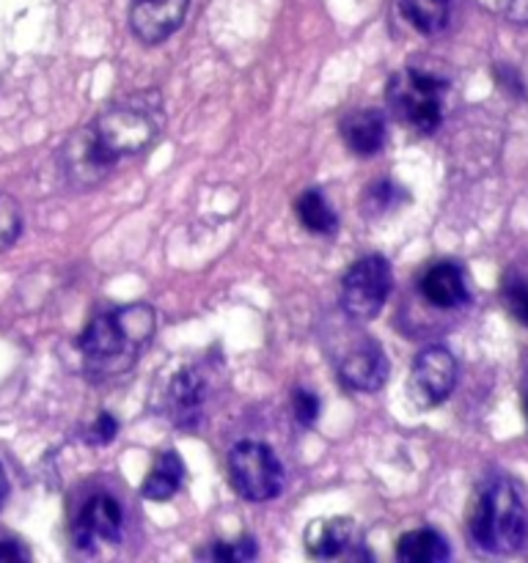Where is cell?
Returning <instances> with one entry per match:
<instances>
[{
  "instance_id": "cell-13",
  "label": "cell",
  "mask_w": 528,
  "mask_h": 563,
  "mask_svg": "<svg viewBox=\"0 0 528 563\" xmlns=\"http://www.w3.org/2000/svg\"><path fill=\"white\" fill-rule=\"evenodd\" d=\"M341 137L358 157H372L385 143V115L374 108H363L341 119Z\"/></svg>"
},
{
  "instance_id": "cell-9",
  "label": "cell",
  "mask_w": 528,
  "mask_h": 563,
  "mask_svg": "<svg viewBox=\"0 0 528 563\" xmlns=\"http://www.w3.org/2000/svg\"><path fill=\"white\" fill-rule=\"evenodd\" d=\"M190 0H132L130 27L143 44H160L179 31Z\"/></svg>"
},
{
  "instance_id": "cell-21",
  "label": "cell",
  "mask_w": 528,
  "mask_h": 563,
  "mask_svg": "<svg viewBox=\"0 0 528 563\" xmlns=\"http://www.w3.org/2000/svg\"><path fill=\"white\" fill-rule=\"evenodd\" d=\"M22 231V212L14 198L0 196V251L14 245Z\"/></svg>"
},
{
  "instance_id": "cell-8",
  "label": "cell",
  "mask_w": 528,
  "mask_h": 563,
  "mask_svg": "<svg viewBox=\"0 0 528 563\" xmlns=\"http://www.w3.org/2000/svg\"><path fill=\"white\" fill-rule=\"evenodd\" d=\"M124 528V511L113 495H94L72 522V542L80 550H94L97 544H116Z\"/></svg>"
},
{
  "instance_id": "cell-25",
  "label": "cell",
  "mask_w": 528,
  "mask_h": 563,
  "mask_svg": "<svg viewBox=\"0 0 528 563\" xmlns=\"http://www.w3.org/2000/svg\"><path fill=\"white\" fill-rule=\"evenodd\" d=\"M116 432H119V423H116V418L110 416V412H102V416L97 418V423L88 429V443L105 445L116 438Z\"/></svg>"
},
{
  "instance_id": "cell-11",
  "label": "cell",
  "mask_w": 528,
  "mask_h": 563,
  "mask_svg": "<svg viewBox=\"0 0 528 563\" xmlns=\"http://www.w3.org/2000/svg\"><path fill=\"white\" fill-rule=\"evenodd\" d=\"M421 295L429 306L443 308H460L468 302V284L465 273L457 267L454 262H440L435 267H429L421 278Z\"/></svg>"
},
{
  "instance_id": "cell-17",
  "label": "cell",
  "mask_w": 528,
  "mask_h": 563,
  "mask_svg": "<svg viewBox=\"0 0 528 563\" xmlns=\"http://www.w3.org/2000/svg\"><path fill=\"white\" fill-rule=\"evenodd\" d=\"M399 11L416 31L435 36L449 25L451 0H399Z\"/></svg>"
},
{
  "instance_id": "cell-5",
  "label": "cell",
  "mask_w": 528,
  "mask_h": 563,
  "mask_svg": "<svg viewBox=\"0 0 528 563\" xmlns=\"http://www.w3.org/2000/svg\"><path fill=\"white\" fill-rule=\"evenodd\" d=\"M229 478L231 487L240 498L251 504H264V500L278 498L284 489V467L273 449L264 443H237L229 454Z\"/></svg>"
},
{
  "instance_id": "cell-22",
  "label": "cell",
  "mask_w": 528,
  "mask_h": 563,
  "mask_svg": "<svg viewBox=\"0 0 528 563\" xmlns=\"http://www.w3.org/2000/svg\"><path fill=\"white\" fill-rule=\"evenodd\" d=\"M394 201L396 187L391 185V181H377V185L369 187L366 196H363V212H366L369 218H374V214L388 212V209L394 207Z\"/></svg>"
},
{
  "instance_id": "cell-26",
  "label": "cell",
  "mask_w": 528,
  "mask_h": 563,
  "mask_svg": "<svg viewBox=\"0 0 528 563\" xmlns=\"http://www.w3.org/2000/svg\"><path fill=\"white\" fill-rule=\"evenodd\" d=\"M28 559H31V553H28V550L22 548L20 542H11V539L0 542V563H6V561H28Z\"/></svg>"
},
{
  "instance_id": "cell-27",
  "label": "cell",
  "mask_w": 528,
  "mask_h": 563,
  "mask_svg": "<svg viewBox=\"0 0 528 563\" xmlns=\"http://www.w3.org/2000/svg\"><path fill=\"white\" fill-rule=\"evenodd\" d=\"M6 495H9V478H6L3 467H0V509H3L6 504Z\"/></svg>"
},
{
  "instance_id": "cell-18",
  "label": "cell",
  "mask_w": 528,
  "mask_h": 563,
  "mask_svg": "<svg viewBox=\"0 0 528 563\" xmlns=\"http://www.w3.org/2000/svg\"><path fill=\"white\" fill-rule=\"evenodd\" d=\"M297 220L302 223V229L314 231V234H333L339 220H336L333 207L328 203V198L319 190H306L295 203Z\"/></svg>"
},
{
  "instance_id": "cell-15",
  "label": "cell",
  "mask_w": 528,
  "mask_h": 563,
  "mask_svg": "<svg viewBox=\"0 0 528 563\" xmlns=\"http://www.w3.org/2000/svg\"><path fill=\"white\" fill-rule=\"evenodd\" d=\"M182 478H185V465H182L179 454L163 451V454L157 456V462H154L152 471H148L146 482H143V498L157 500V504L174 498L176 489L182 487Z\"/></svg>"
},
{
  "instance_id": "cell-4",
  "label": "cell",
  "mask_w": 528,
  "mask_h": 563,
  "mask_svg": "<svg viewBox=\"0 0 528 563\" xmlns=\"http://www.w3.org/2000/svg\"><path fill=\"white\" fill-rule=\"evenodd\" d=\"M446 82L421 69H402L388 80L385 97L396 119L410 130L429 135L443 119Z\"/></svg>"
},
{
  "instance_id": "cell-12",
  "label": "cell",
  "mask_w": 528,
  "mask_h": 563,
  "mask_svg": "<svg viewBox=\"0 0 528 563\" xmlns=\"http://www.w3.org/2000/svg\"><path fill=\"white\" fill-rule=\"evenodd\" d=\"M204 383L196 372L182 368L168 388V416L179 429H196L201 421Z\"/></svg>"
},
{
  "instance_id": "cell-7",
  "label": "cell",
  "mask_w": 528,
  "mask_h": 563,
  "mask_svg": "<svg viewBox=\"0 0 528 563\" xmlns=\"http://www.w3.org/2000/svg\"><path fill=\"white\" fill-rule=\"evenodd\" d=\"M457 357L446 346H429L418 352L410 372V399L421 410L443 405L457 385Z\"/></svg>"
},
{
  "instance_id": "cell-6",
  "label": "cell",
  "mask_w": 528,
  "mask_h": 563,
  "mask_svg": "<svg viewBox=\"0 0 528 563\" xmlns=\"http://www.w3.org/2000/svg\"><path fill=\"white\" fill-rule=\"evenodd\" d=\"M391 264L383 256H366L346 269L341 280V308L350 319L369 322L383 311L391 295Z\"/></svg>"
},
{
  "instance_id": "cell-14",
  "label": "cell",
  "mask_w": 528,
  "mask_h": 563,
  "mask_svg": "<svg viewBox=\"0 0 528 563\" xmlns=\"http://www.w3.org/2000/svg\"><path fill=\"white\" fill-rule=\"evenodd\" d=\"M355 539V526L346 517L317 520L306 531V550L311 559H339Z\"/></svg>"
},
{
  "instance_id": "cell-2",
  "label": "cell",
  "mask_w": 528,
  "mask_h": 563,
  "mask_svg": "<svg viewBox=\"0 0 528 563\" xmlns=\"http://www.w3.org/2000/svg\"><path fill=\"white\" fill-rule=\"evenodd\" d=\"M154 322H157L154 308L146 302H135V306L94 319L77 346L91 368H99L102 374H119L132 366L138 352L152 339Z\"/></svg>"
},
{
  "instance_id": "cell-24",
  "label": "cell",
  "mask_w": 528,
  "mask_h": 563,
  "mask_svg": "<svg viewBox=\"0 0 528 563\" xmlns=\"http://www.w3.org/2000/svg\"><path fill=\"white\" fill-rule=\"evenodd\" d=\"M482 5L515 25H528V0H482Z\"/></svg>"
},
{
  "instance_id": "cell-23",
  "label": "cell",
  "mask_w": 528,
  "mask_h": 563,
  "mask_svg": "<svg viewBox=\"0 0 528 563\" xmlns=\"http://www.w3.org/2000/svg\"><path fill=\"white\" fill-rule=\"evenodd\" d=\"M292 412H295V418L300 427H311L319 416L317 394H311V390H306V388H297L295 394H292Z\"/></svg>"
},
{
  "instance_id": "cell-10",
  "label": "cell",
  "mask_w": 528,
  "mask_h": 563,
  "mask_svg": "<svg viewBox=\"0 0 528 563\" xmlns=\"http://www.w3.org/2000/svg\"><path fill=\"white\" fill-rule=\"evenodd\" d=\"M339 377L346 388L372 394V390L383 388L385 379H388V357L374 341H363L361 346L346 352L339 366Z\"/></svg>"
},
{
  "instance_id": "cell-19",
  "label": "cell",
  "mask_w": 528,
  "mask_h": 563,
  "mask_svg": "<svg viewBox=\"0 0 528 563\" xmlns=\"http://www.w3.org/2000/svg\"><path fill=\"white\" fill-rule=\"evenodd\" d=\"M501 297H504V306L512 313V319H517V322L528 328V275L515 273V269L504 275Z\"/></svg>"
},
{
  "instance_id": "cell-3",
  "label": "cell",
  "mask_w": 528,
  "mask_h": 563,
  "mask_svg": "<svg viewBox=\"0 0 528 563\" xmlns=\"http://www.w3.org/2000/svg\"><path fill=\"white\" fill-rule=\"evenodd\" d=\"M473 544L490 555H512L526 542V509L506 478H490L476 493L468 517Z\"/></svg>"
},
{
  "instance_id": "cell-28",
  "label": "cell",
  "mask_w": 528,
  "mask_h": 563,
  "mask_svg": "<svg viewBox=\"0 0 528 563\" xmlns=\"http://www.w3.org/2000/svg\"><path fill=\"white\" fill-rule=\"evenodd\" d=\"M522 405H526V418H528V366H526V374H522Z\"/></svg>"
},
{
  "instance_id": "cell-20",
  "label": "cell",
  "mask_w": 528,
  "mask_h": 563,
  "mask_svg": "<svg viewBox=\"0 0 528 563\" xmlns=\"http://www.w3.org/2000/svg\"><path fill=\"white\" fill-rule=\"evenodd\" d=\"M201 559L209 561H223V563H240V561H253L256 559V542L253 539H240V542L220 544L215 542L212 548L201 550Z\"/></svg>"
},
{
  "instance_id": "cell-16",
  "label": "cell",
  "mask_w": 528,
  "mask_h": 563,
  "mask_svg": "<svg viewBox=\"0 0 528 563\" xmlns=\"http://www.w3.org/2000/svg\"><path fill=\"white\" fill-rule=\"evenodd\" d=\"M451 555L449 544L440 533L421 528V531H407L396 544V559L405 563H440Z\"/></svg>"
},
{
  "instance_id": "cell-1",
  "label": "cell",
  "mask_w": 528,
  "mask_h": 563,
  "mask_svg": "<svg viewBox=\"0 0 528 563\" xmlns=\"http://www.w3.org/2000/svg\"><path fill=\"white\" fill-rule=\"evenodd\" d=\"M160 115L152 102H119L105 110L86 132L66 146L69 174L80 185L102 179L121 157L143 152L157 137Z\"/></svg>"
}]
</instances>
